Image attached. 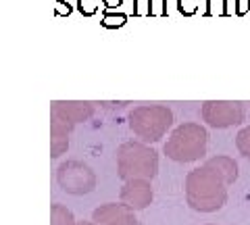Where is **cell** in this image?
Returning <instances> with one entry per match:
<instances>
[{"mask_svg": "<svg viewBox=\"0 0 250 225\" xmlns=\"http://www.w3.org/2000/svg\"><path fill=\"white\" fill-rule=\"evenodd\" d=\"M228 180L207 161L186 177V203L198 213H217L228 203Z\"/></svg>", "mask_w": 250, "mask_h": 225, "instance_id": "6da1fadb", "label": "cell"}, {"mask_svg": "<svg viewBox=\"0 0 250 225\" xmlns=\"http://www.w3.org/2000/svg\"><path fill=\"white\" fill-rule=\"evenodd\" d=\"M117 173L123 182H152L159 173V152L144 142H123L117 148Z\"/></svg>", "mask_w": 250, "mask_h": 225, "instance_id": "7a4b0ae2", "label": "cell"}, {"mask_svg": "<svg viewBox=\"0 0 250 225\" xmlns=\"http://www.w3.org/2000/svg\"><path fill=\"white\" fill-rule=\"evenodd\" d=\"M208 131L200 123H182L167 138L163 152L175 163H194L207 154Z\"/></svg>", "mask_w": 250, "mask_h": 225, "instance_id": "3957f363", "label": "cell"}, {"mask_svg": "<svg viewBox=\"0 0 250 225\" xmlns=\"http://www.w3.org/2000/svg\"><path fill=\"white\" fill-rule=\"evenodd\" d=\"M129 127L144 144H154L173 125V111L165 104H142L129 113Z\"/></svg>", "mask_w": 250, "mask_h": 225, "instance_id": "277c9868", "label": "cell"}, {"mask_svg": "<svg viewBox=\"0 0 250 225\" xmlns=\"http://www.w3.org/2000/svg\"><path fill=\"white\" fill-rule=\"evenodd\" d=\"M57 184L71 196H85L96 188V173L83 161H65L57 169Z\"/></svg>", "mask_w": 250, "mask_h": 225, "instance_id": "5b68a950", "label": "cell"}, {"mask_svg": "<svg viewBox=\"0 0 250 225\" xmlns=\"http://www.w3.org/2000/svg\"><path fill=\"white\" fill-rule=\"evenodd\" d=\"M200 115L207 121V125L215 129H225L240 125L244 121V104L233 102V100H207V102H202Z\"/></svg>", "mask_w": 250, "mask_h": 225, "instance_id": "8992f818", "label": "cell"}, {"mask_svg": "<svg viewBox=\"0 0 250 225\" xmlns=\"http://www.w3.org/2000/svg\"><path fill=\"white\" fill-rule=\"evenodd\" d=\"M119 198H121V203L125 206L131 208V211H144L154 198L150 180H129V182H125Z\"/></svg>", "mask_w": 250, "mask_h": 225, "instance_id": "52a82bcc", "label": "cell"}, {"mask_svg": "<svg viewBox=\"0 0 250 225\" xmlns=\"http://www.w3.org/2000/svg\"><path fill=\"white\" fill-rule=\"evenodd\" d=\"M136 211H131L129 206L123 203H106L103 206L94 208L92 221L96 225H142L136 219Z\"/></svg>", "mask_w": 250, "mask_h": 225, "instance_id": "ba28073f", "label": "cell"}, {"mask_svg": "<svg viewBox=\"0 0 250 225\" xmlns=\"http://www.w3.org/2000/svg\"><path fill=\"white\" fill-rule=\"evenodd\" d=\"M50 115L71 121L73 125H77L82 121H88L94 115V104L80 102V100H57V102L50 104Z\"/></svg>", "mask_w": 250, "mask_h": 225, "instance_id": "9c48e42d", "label": "cell"}, {"mask_svg": "<svg viewBox=\"0 0 250 225\" xmlns=\"http://www.w3.org/2000/svg\"><path fill=\"white\" fill-rule=\"evenodd\" d=\"M73 123L65 121L61 117L50 115V157L59 159L61 154H65L69 148V136L73 131Z\"/></svg>", "mask_w": 250, "mask_h": 225, "instance_id": "30bf717a", "label": "cell"}, {"mask_svg": "<svg viewBox=\"0 0 250 225\" xmlns=\"http://www.w3.org/2000/svg\"><path fill=\"white\" fill-rule=\"evenodd\" d=\"M208 163H210L213 167H217V171L221 173L225 180H228L229 185L238 180V163L233 161L231 157H223V154H217V157L208 159Z\"/></svg>", "mask_w": 250, "mask_h": 225, "instance_id": "8fae6325", "label": "cell"}, {"mask_svg": "<svg viewBox=\"0 0 250 225\" xmlns=\"http://www.w3.org/2000/svg\"><path fill=\"white\" fill-rule=\"evenodd\" d=\"M75 215L67 206L54 203L50 206V225H75Z\"/></svg>", "mask_w": 250, "mask_h": 225, "instance_id": "7c38bea8", "label": "cell"}, {"mask_svg": "<svg viewBox=\"0 0 250 225\" xmlns=\"http://www.w3.org/2000/svg\"><path fill=\"white\" fill-rule=\"evenodd\" d=\"M236 148L244 159L250 161V125L242 127L236 136Z\"/></svg>", "mask_w": 250, "mask_h": 225, "instance_id": "4fadbf2b", "label": "cell"}, {"mask_svg": "<svg viewBox=\"0 0 250 225\" xmlns=\"http://www.w3.org/2000/svg\"><path fill=\"white\" fill-rule=\"evenodd\" d=\"M125 21H127V17L121 13H104V17H103V25L104 27H123L125 25Z\"/></svg>", "mask_w": 250, "mask_h": 225, "instance_id": "5bb4252c", "label": "cell"}, {"mask_svg": "<svg viewBox=\"0 0 250 225\" xmlns=\"http://www.w3.org/2000/svg\"><path fill=\"white\" fill-rule=\"evenodd\" d=\"M228 0H207V15H228Z\"/></svg>", "mask_w": 250, "mask_h": 225, "instance_id": "9a60e30c", "label": "cell"}, {"mask_svg": "<svg viewBox=\"0 0 250 225\" xmlns=\"http://www.w3.org/2000/svg\"><path fill=\"white\" fill-rule=\"evenodd\" d=\"M98 2L100 0H80V2H77V9H80L82 15L90 17V15H94L98 11Z\"/></svg>", "mask_w": 250, "mask_h": 225, "instance_id": "2e32d148", "label": "cell"}, {"mask_svg": "<svg viewBox=\"0 0 250 225\" xmlns=\"http://www.w3.org/2000/svg\"><path fill=\"white\" fill-rule=\"evenodd\" d=\"M177 9L182 15H194L198 11V0H177Z\"/></svg>", "mask_w": 250, "mask_h": 225, "instance_id": "e0dca14e", "label": "cell"}, {"mask_svg": "<svg viewBox=\"0 0 250 225\" xmlns=\"http://www.w3.org/2000/svg\"><path fill=\"white\" fill-rule=\"evenodd\" d=\"M150 15L152 17H165L167 15V0H150Z\"/></svg>", "mask_w": 250, "mask_h": 225, "instance_id": "ac0fdd59", "label": "cell"}, {"mask_svg": "<svg viewBox=\"0 0 250 225\" xmlns=\"http://www.w3.org/2000/svg\"><path fill=\"white\" fill-rule=\"evenodd\" d=\"M134 15L136 17H148L150 15V0H136Z\"/></svg>", "mask_w": 250, "mask_h": 225, "instance_id": "d6986e66", "label": "cell"}, {"mask_svg": "<svg viewBox=\"0 0 250 225\" xmlns=\"http://www.w3.org/2000/svg\"><path fill=\"white\" fill-rule=\"evenodd\" d=\"M69 13H71L69 0H57V15H61V17H67Z\"/></svg>", "mask_w": 250, "mask_h": 225, "instance_id": "ffe728a7", "label": "cell"}, {"mask_svg": "<svg viewBox=\"0 0 250 225\" xmlns=\"http://www.w3.org/2000/svg\"><path fill=\"white\" fill-rule=\"evenodd\" d=\"M103 2H104L106 9H117V6H119L123 0H103Z\"/></svg>", "mask_w": 250, "mask_h": 225, "instance_id": "44dd1931", "label": "cell"}, {"mask_svg": "<svg viewBox=\"0 0 250 225\" xmlns=\"http://www.w3.org/2000/svg\"><path fill=\"white\" fill-rule=\"evenodd\" d=\"M238 4H240V6H238V9H236V13H238V15H244L246 11H250V9H248V6L244 4V0H238Z\"/></svg>", "mask_w": 250, "mask_h": 225, "instance_id": "7402d4cb", "label": "cell"}, {"mask_svg": "<svg viewBox=\"0 0 250 225\" xmlns=\"http://www.w3.org/2000/svg\"><path fill=\"white\" fill-rule=\"evenodd\" d=\"M75 225H96V223H94V221H77Z\"/></svg>", "mask_w": 250, "mask_h": 225, "instance_id": "603a6c76", "label": "cell"}, {"mask_svg": "<svg viewBox=\"0 0 250 225\" xmlns=\"http://www.w3.org/2000/svg\"><path fill=\"white\" fill-rule=\"evenodd\" d=\"M248 9H250V0H248Z\"/></svg>", "mask_w": 250, "mask_h": 225, "instance_id": "cb8c5ba5", "label": "cell"}, {"mask_svg": "<svg viewBox=\"0 0 250 225\" xmlns=\"http://www.w3.org/2000/svg\"><path fill=\"white\" fill-rule=\"evenodd\" d=\"M207 225H213V223H207Z\"/></svg>", "mask_w": 250, "mask_h": 225, "instance_id": "d4e9b609", "label": "cell"}]
</instances>
